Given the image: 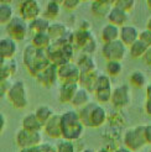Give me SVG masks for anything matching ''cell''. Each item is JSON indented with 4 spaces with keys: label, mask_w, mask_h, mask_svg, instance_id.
Returning <instances> with one entry per match:
<instances>
[{
    "label": "cell",
    "mask_w": 151,
    "mask_h": 152,
    "mask_svg": "<svg viewBox=\"0 0 151 152\" xmlns=\"http://www.w3.org/2000/svg\"><path fill=\"white\" fill-rule=\"evenodd\" d=\"M24 64L30 73L37 77V74L51 64V61L46 51L37 50L30 43L24 50Z\"/></svg>",
    "instance_id": "cell-1"
},
{
    "label": "cell",
    "mask_w": 151,
    "mask_h": 152,
    "mask_svg": "<svg viewBox=\"0 0 151 152\" xmlns=\"http://www.w3.org/2000/svg\"><path fill=\"white\" fill-rule=\"evenodd\" d=\"M84 127L86 126L83 125L78 111L67 110L61 115V129H62L63 140H68V141L78 140L82 136Z\"/></svg>",
    "instance_id": "cell-2"
},
{
    "label": "cell",
    "mask_w": 151,
    "mask_h": 152,
    "mask_svg": "<svg viewBox=\"0 0 151 152\" xmlns=\"http://www.w3.org/2000/svg\"><path fill=\"white\" fill-rule=\"evenodd\" d=\"M78 114L83 125L88 127H93V129L103 126L107 123V119H108V114L103 106L92 102L87 104L86 106H83L82 109H79Z\"/></svg>",
    "instance_id": "cell-3"
},
{
    "label": "cell",
    "mask_w": 151,
    "mask_h": 152,
    "mask_svg": "<svg viewBox=\"0 0 151 152\" xmlns=\"http://www.w3.org/2000/svg\"><path fill=\"white\" fill-rule=\"evenodd\" d=\"M145 126L146 125H138L130 127L123 135V143L126 148L131 150L133 152H136L147 145L145 137Z\"/></svg>",
    "instance_id": "cell-4"
},
{
    "label": "cell",
    "mask_w": 151,
    "mask_h": 152,
    "mask_svg": "<svg viewBox=\"0 0 151 152\" xmlns=\"http://www.w3.org/2000/svg\"><path fill=\"white\" fill-rule=\"evenodd\" d=\"M71 43L73 48H79L82 53L92 55L97 50V41L94 39V35L90 30H78L76 32H72Z\"/></svg>",
    "instance_id": "cell-5"
},
{
    "label": "cell",
    "mask_w": 151,
    "mask_h": 152,
    "mask_svg": "<svg viewBox=\"0 0 151 152\" xmlns=\"http://www.w3.org/2000/svg\"><path fill=\"white\" fill-rule=\"evenodd\" d=\"M9 103L15 109H25L29 105L27 98V89L24 80H15L12 82V86L6 95Z\"/></svg>",
    "instance_id": "cell-6"
},
{
    "label": "cell",
    "mask_w": 151,
    "mask_h": 152,
    "mask_svg": "<svg viewBox=\"0 0 151 152\" xmlns=\"http://www.w3.org/2000/svg\"><path fill=\"white\" fill-rule=\"evenodd\" d=\"M5 32L7 37L15 40L16 42L24 41L26 39V36L29 35V22H26L20 16H15L5 26Z\"/></svg>",
    "instance_id": "cell-7"
},
{
    "label": "cell",
    "mask_w": 151,
    "mask_h": 152,
    "mask_svg": "<svg viewBox=\"0 0 151 152\" xmlns=\"http://www.w3.org/2000/svg\"><path fill=\"white\" fill-rule=\"evenodd\" d=\"M15 142L20 148L39 147L42 142L41 131H29L21 127L15 135Z\"/></svg>",
    "instance_id": "cell-8"
},
{
    "label": "cell",
    "mask_w": 151,
    "mask_h": 152,
    "mask_svg": "<svg viewBox=\"0 0 151 152\" xmlns=\"http://www.w3.org/2000/svg\"><path fill=\"white\" fill-rule=\"evenodd\" d=\"M102 56L107 59V62L110 61L123 62V59L126 57V46L120 40L104 43L102 46Z\"/></svg>",
    "instance_id": "cell-9"
},
{
    "label": "cell",
    "mask_w": 151,
    "mask_h": 152,
    "mask_svg": "<svg viewBox=\"0 0 151 152\" xmlns=\"http://www.w3.org/2000/svg\"><path fill=\"white\" fill-rule=\"evenodd\" d=\"M57 77L61 84H79L81 69L77 63L68 62L57 69Z\"/></svg>",
    "instance_id": "cell-10"
},
{
    "label": "cell",
    "mask_w": 151,
    "mask_h": 152,
    "mask_svg": "<svg viewBox=\"0 0 151 152\" xmlns=\"http://www.w3.org/2000/svg\"><path fill=\"white\" fill-rule=\"evenodd\" d=\"M20 18L30 22L41 16V6L37 0H24L19 4Z\"/></svg>",
    "instance_id": "cell-11"
},
{
    "label": "cell",
    "mask_w": 151,
    "mask_h": 152,
    "mask_svg": "<svg viewBox=\"0 0 151 152\" xmlns=\"http://www.w3.org/2000/svg\"><path fill=\"white\" fill-rule=\"evenodd\" d=\"M110 103L115 106L117 109H123L129 105L130 103V88L126 84H122L113 89L111 100Z\"/></svg>",
    "instance_id": "cell-12"
},
{
    "label": "cell",
    "mask_w": 151,
    "mask_h": 152,
    "mask_svg": "<svg viewBox=\"0 0 151 152\" xmlns=\"http://www.w3.org/2000/svg\"><path fill=\"white\" fill-rule=\"evenodd\" d=\"M47 34L50 35L52 41H59V40L68 39L72 34V31L68 28V26L66 24H63V22L54 21V22H51Z\"/></svg>",
    "instance_id": "cell-13"
},
{
    "label": "cell",
    "mask_w": 151,
    "mask_h": 152,
    "mask_svg": "<svg viewBox=\"0 0 151 152\" xmlns=\"http://www.w3.org/2000/svg\"><path fill=\"white\" fill-rule=\"evenodd\" d=\"M113 7H114V1H109V0H94L90 4V12L95 18L107 19Z\"/></svg>",
    "instance_id": "cell-14"
},
{
    "label": "cell",
    "mask_w": 151,
    "mask_h": 152,
    "mask_svg": "<svg viewBox=\"0 0 151 152\" xmlns=\"http://www.w3.org/2000/svg\"><path fill=\"white\" fill-rule=\"evenodd\" d=\"M43 131L51 139H59L62 137V129H61V115L55 114L43 126Z\"/></svg>",
    "instance_id": "cell-15"
},
{
    "label": "cell",
    "mask_w": 151,
    "mask_h": 152,
    "mask_svg": "<svg viewBox=\"0 0 151 152\" xmlns=\"http://www.w3.org/2000/svg\"><path fill=\"white\" fill-rule=\"evenodd\" d=\"M57 69H58V67H56L55 64L51 63L47 68H45L41 73L37 74L36 79L39 80V83H41L43 87L50 88V87H52L55 84L56 79H58V77H57Z\"/></svg>",
    "instance_id": "cell-16"
},
{
    "label": "cell",
    "mask_w": 151,
    "mask_h": 152,
    "mask_svg": "<svg viewBox=\"0 0 151 152\" xmlns=\"http://www.w3.org/2000/svg\"><path fill=\"white\" fill-rule=\"evenodd\" d=\"M140 31L134 25H125L120 27V41H122L126 47H130L139 40Z\"/></svg>",
    "instance_id": "cell-17"
},
{
    "label": "cell",
    "mask_w": 151,
    "mask_h": 152,
    "mask_svg": "<svg viewBox=\"0 0 151 152\" xmlns=\"http://www.w3.org/2000/svg\"><path fill=\"white\" fill-rule=\"evenodd\" d=\"M18 53V42L10 37H3L0 40V55L4 59H12Z\"/></svg>",
    "instance_id": "cell-18"
},
{
    "label": "cell",
    "mask_w": 151,
    "mask_h": 152,
    "mask_svg": "<svg viewBox=\"0 0 151 152\" xmlns=\"http://www.w3.org/2000/svg\"><path fill=\"white\" fill-rule=\"evenodd\" d=\"M50 25H51V21L41 15L40 18L29 22V35L35 36L37 34L47 32L50 28Z\"/></svg>",
    "instance_id": "cell-19"
},
{
    "label": "cell",
    "mask_w": 151,
    "mask_h": 152,
    "mask_svg": "<svg viewBox=\"0 0 151 152\" xmlns=\"http://www.w3.org/2000/svg\"><path fill=\"white\" fill-rule=\"evenodd\" d=\"M0 62H1V67H0V79H10L12 75L16 74L19 66H18V62L15 58H12V59L1 58Z\"/></svg>",
    "instance_id": "cell-20"
},
{
    "label": "cell",
    "mask_w": 151,
    "mask_h": 152,
    "mask_svg": "<svg viewBox=\"0 0 151 152\" xmlns=\"http://www.w3.org/2000/svg\"><path fill=\"white\" fill-rule=\"evenodd\" d=\"M100 73L98 72V69L86 72V73H81V78H79V84L82 88H86L89 92H94L95 90V84L97 80L99 78Z\"/></svg>",
    "instance_id": "cell-21"
},
{
    "label": "cell",
    "mask_w": 151,
    "mask_h": 152,
    "mask_svg": "<svg viewBox=\"0 0 151 152\" xmlns=\"http://www.w3.org/2000/svg\"><path fill=\"white\" fill-rule=\"evenodd\" d=\"M78 88V84H61L58 90V100L63 104L72 103Z\"/></svg>",
    "instance_id": "cell-22"
},
{
    "label": "cell",
    "mask_w": 151,
    "mask_h": 152,
    "mask_svg": "<svg viewBox=\"0 0 151 152\" xmlns=\"http://www.w3.org/2000/svg\"><path fill=\"white\" fill-rule=\"evenodd\" d=\"M108 24H111V25H115L118 27H123L125 25H128L126 22L128 20H129V14H126L124 11H122L120 9H118V7H113L111 11L109 12L108 15Z\"/></svg>",
    "instance_id": "cell-23"
},
{
    "label": "cell",
    "mask_w": 151,
    "mask_h": 152,
    "mask_svg": "<svg viewBox=\"0 0 151 152\" xmlns=\"http://www.w3.org/2000/svg\"><path fill=\"white\" fill-rule=\"evenodd\" d=\"M21 127L29 131H41L43 125L41 121L37 119L35 113H29L21 120Z\"/></svg>",
    "instance_id": "cell-24"
},
{
    "label": "cell",
    "mask_w": 151,
    "mask_h": 152,
    "mask_svg": "<svg viewBox=\"0 0 151 152\" xmlns=\"http://www.w3.org/2000/svg\"><path fill=\"white\" fill-rule=\"evenodd\" d=\"M100 39L104 43H109V42L119 40L120 39V27L111 25V24L104 25L100 31Z\"/></svg>",
    "instance_id": "cell-25"
},
{
    "label": "cell",
    "mask_w": 151,
    "mask_h": 152,
    "mask_svg": "<svg viewBox=\"0 0 151 152\" xmlns=\"http://www.w3.org/2000/svg\"><path fill=\"white\" fill-rule=\"evenodd\" d=\"M89 103H90V92L87 90L86 88L79 87L77 93H76V95H74V98H73L72 103H71V105H73L74 108L82 109L83 106H86Z\"/></svg>",
    "instance_id": "cell-26"
},
{
    "label": "cell",
    "mask_w": 151,
    "mask_h": 152,
    "mask_svg": "<svg viewBox=\"0 0 151 152\" xmlns=\"http://www.w3.org/2000/svg\"><path fill=\"white\" fill-rule=\"evenodd\" d=\"M52 40L47 32H42V34H37L35 36H32L31 39V45L34 47H36L37 50L41 51H47L48 47L51 46Z\"/></svg>",
    "instance_id": "cell-27"
},
{
    "label": "cell",
    "mask_w": 151,
    "mask_h": 152,
    "mask_svg": "<svg viewBox=\"0 0 151 152\" xmlns=\"http://www.w3.org/2000/svg\"><path fill=\"white\" fill-rule=\"evenodd\" d=\"M14 18V7L11 6V4L7 1L0 3V24L6 26Z\"/></svg>",
    "instance_id": "cell-28"
},
{
    "label": "cell",
    "mask_w": 151,
    "mask_h": 152,
    "mask_svg": "<svg viewBox=\"0 0 151 152\" xmlns=\"http://www.w3.org/2000/svg\"><path fill=\"white\" fill-rule=\"evenodd\" d=\"M77 66L81 69V73H86V72H90V71L97 69L93 57L90 55H87V53H82L81 57H78Z\"/></svg>",
    "instance_id": "cell-29"
},
{
    "label": "cell",
    "mask_w": 151,
    "mask_h": 152,
    "mask_svg": "<svg viewBox=\"0 0 151 152\" xmlns=\"http://www.w3.org/2000/svg\"><path fill=\"white\" fill-rule=\"evenodd\" d=\"M59 12H61V3L52 0V1H48L46 4V7H45V10L42 12V16H45L51 21V20H56L59 16Z\"/></svg>",
    "instance_id": "cell-30"
},
{
    "label": "cell",
    "mask_w": 151,
    "mask_h": 152,
    "mask_svg": "<svg viewBox=\"0 0 151 152\" xmlns=\"http://www.w3.org/2000/svg\"><path fill=\"white\" fill-rule=\"evenodd\" d=\"M147 50H149V47L146 45L142 41L138 40L134 45H131L129 47V55L133 59H140V58H144Z\"/></svg>",
    "instance_id": "cell-31"
},
{
    "label": "cell",
    "mask_w": 151,
    "mask_h": 152,
    "mask_svg": "<svg viewBox=\"0 0 151 152\" xmlns=\"http://www.w3.org/2000/svg\"><path fill=\"white\" fill-rule=\"evenodd\" d=\"M34 113L36 114L37 119H39V120L41 121L43 126H45V124H46L52 116L55 115L54 109H52L51 106H48V105H45V104H43V105H40L39 108H37Z\"/></svg>",
    "instance_id": "cell-32"
},
{
    "label": "cell",
    "mask_w": 151,
    "mask_h": 152,
    "mask_svg": "<svg viewBox=\"0 0 151 152\" xmlns=\"http://www.w3.org/2000/svg\"><path fill=\"white\" fill-rule=\"evenodd\" d=\"M129 82L130 84L135 88H142L146 86V82H147V78H146V74L142 72V71H133L131 74L129 75Z\"/></svg>",
    "instance_id": "cell-33"
},
{
    "label": "cell",
    "mask_w": 151,
    "mask_h": 152,
    "mask_svg": "<svg viewBox=\"0 0 151 152\" xmlns=\"http://www.w3.org/2000/svg\"><path fill=\"white\" fill-rule=\"evenodd\" d=\"M123 72V63L118 62V61H110L107 62L105 66V73L109 77H118V75Z\"/></svg>",
    "instance_id": "cell-34"
},
{
    "label": "cell",
    "mask_w": 151,
    "mask_h": 152,
    "mask_svg": "<svg viewBox=\"0 0 151 152\" xmlns=\"http://www.w3.org/2000/svg\"><path fill=\"white\" fill-rule=\"evenodd\" d=\"M135 5H136L135 0H115L114 1V6L126 14L133 12L135 9Z\"/></svg>",
    "instance_id": "cell-35"
},
{
    "label": "cell",
    "mask_w": 151,
    "mask_h": 152,
    "mask_svg": "<svg viewBox=\"0 0 151 152\" xmlns=\"http://www.w3.org/2000/svg\"><path fill=\"white\" fill-rule=\"evenodd\" d=\"M97 100L99 103H108L111 100V94H113V89H102V90H97L94 92Z\"/></svg>",
    "instance_id": "cell-36"
},
{
    "label": "cell",
    "mask_w": 151,
    "mask_h": 152,
    "mask_svg": "<svg viewBox=\"0 0 151 152\" xmlns=\"http://www.w3.org/2000/svg\"><path fill=\"white\" fill-rule=\"evenodd\" d=\"M56 151L57 152H76L73 141L68 140H62L56 145Z\"/></svg>",
    "instance_id": "cell-37"
},
{
    "label": "cell",
    "mask_w": 151,
    "mask_h": 152,
    "mask_svg": "<svg viewBox=\"0 0 151 152\" xmlns=\"http://www.w3.org/2000/svg\"><path fill=\"white\" fill-rule=\"evenodd\" d=\"M61 5H62V7L65 10L73 11L81 5V1L79 0H63V1H61Z\"/></svg>",
    "instance_id": "cell-38"
},
{
    "label": "cell",
    "mask_w": 151,
    "mask_h": 152,
    "mask_svg": "<svg viewBox=\"0 0 151 152\" xmlns=\"http://www.w3.org/2000/svg\"><path fill=\"white\" fill-rule=\"evenodd\" d=\"M11 86H12V83L10 79H0V94H1V96L7 95Z\"/></svg>",
    "instance_id": "cell-39"
},
{
    "label": "cell",
    "mask_w": 151,
    "mask_h": 152,
    "mask_svg": "<svg viewBox=\"0 0 151 152\" xmlns=\"http://www.w3.org/2000/svg\"><path fill=\"white\" fill-rule=\"evenodd\" d=\"M139 40L144 42L147 47H151V31H149V30H146V28L140 31Z\"/></svg>",
    "instance_id": "cell-40"
},
{
    "label": "cell",
    "mask_w": 151,
    "mask_h": 152,
    "mask_svg": "<svg viewBox=\"0 0 151 152\" xmlns=\"http://www.w3.org/2000/svg\"><path fill=\"white\" fill-rule=\"evenodd\" d=\"M6 124H7V120L4 113H0V134H3L6 129Z\"/></svg>",
    "instance_id": "cell-41"
},
{
    "label": "cell",
    "mask_w": 151,
    "mask_h": 152,
    "mask_svg": "<svg viewBox=\"0 0 151 152\" xmlns=\"http://www.w3.org/2000/svg\"><path fill=\"white\" fill-rule=\"evenodd\" d=\"M39 151L40 152H57L56 147H51L48 143H43V145L39 146Z\"/></svg>",
    "instance_id": "cell-42"
},
{
    "label": "cell",
    "mask_w": 151,
    "mask_h": 152,
    "mask_svg": "<svg viewBox=\"0 0 151 152\" xmlns=\"http://www.w3.org/2000/svg\"><path fill=\"white\" fill-rule=\"evenodd\" d=\"M145 111L147 115L151 116V94H146V100H145Z\"/></svg>",
    "instance_id": "cell-43"
},
{
    "label": "cell",
    "mask_w": 151,
    "mask_h": 152,
    "mask_svg": "<svg viewBox=\"0 0 151 152\" xmlns=\"http://www.w3.org/2000/svg\"><path fill=\"white\" fill-rule=\"evenodd\" d=\"M145 137H146L147 145H151V124L145 126Z\"/></svg>",
    "instance_id": "cell-44"
},
{
    "label": "cell",
    "mask_w": 151,
    "mask_h": 152,
    "mask_svg": "<svg viewBox=\"0 0 151 152\" xmlns=\"http://www.w3.org/2000/svg\"><path fill=\"white\" fill-rule=\"evenodd\" d=\"M144 62L147 64V66H151V47H149V50L146 51L145 53V56H144Z\"/></svg>",
    "instance_id": "cell-45"
},
{
    "label": "cell",
    "mask_w": 151,
    "mask_h": 152,
    "mask_svg": "<svg viewBox=\"0 0 151 152\" xmlns=\"http://www.w3.org/2000/svg\"><path fill=\"white\" fill-rule=\"evenodd\" d=\"M20 152H40L39 147H31V148H21Z\"/></svg>",
    "instance_id": "cell-46"
},
{
    "label": "cell",
    "mask_w": 151,
    "mask_h": 152,
    "mask_svg": "<svg viewBox=\"0 0 151 152\" xmlns=\"http://www.w3.org/2000/svg\"><path fill=\"white\" fill-rule=\"evenodd\" d=\"M113 152H133V151L129 150V148H126L125 146H123V147H118L115 151H113Z\"/></svg>",
    "instance_id": "cell-47"
},
{
    "label": "cell",
    "mask_w": 151,
    "mask_h": 152,
    "mask_svg": "<svg viewBox=\"0 0 151 152\" xmlns=\"http://www.w3.org/2000/svg\"><path fill=\"white\" fill-rule=\"evenodd\" d=\"M146 30H149V31H151V16L147 19L146 21Z\"/></svg>",
    "instance_id": "cell-48"
},
{
    "label": "cell",
    "mask_w": 151,
    "mask_h": 152,
    "mask_svg": "<svg viewBox=\"0 0 151 152\" xmlns=\"http://www.w3.org/2000/svg\"><path fill=\"white\" fill-rule=\"evenodd\" d=\"M97 152H110L108 148H105V147H102V148H99V150H98Z\"/></svg>",
    "instance_id": "cell-49"
},
{
    "label": "cell",
    "mask_w": 151,
    "mask_h": 152,
    "mask_svg": "<svg viewBox=\"0 0 151 152\" xmlns=\"http://www.w3.org/2000/svg\"><path fill=\"white\" fill-rule=\"evenodd\" d=\"M146 94H151V84L147 86V88H146Z\"/></svg>",
    "instance_id": "cell-50"
},
{
    "label": "cell",
    "mask_w": 151,
    "mask_h": 152,
    "mask_svg": "<svg viewBox=\"0 0 151 152\" xmlns=\"http://www.w3.org/2000/svg\"><path fill=\"white\" fill-rule=\"evenodd\" d=\"M146 4H147V7H149V9L151 10V0H147V1H146Z\"/></svg>",
    "instance_id": "cell-51"
},
{
    "label": "cell",
    "mask_w": 151,
    "mask_h": 152,
    "mask_svg": "<svg viewBox=\"0 0 151 152\" xmlns=\"http://www.w3.org/2000/svg\"><path fill=\"white\" fill-rule=\"evenodd\" d=\"M82 152H94V151L92 148H86V150H83Z\"/></svg>",
    "instance_id": "cell-52"
},
{
    "label": "cell",
    "mask_w": 151,
    "mask_h": 152,
    "mask_svg": "<svg viewBox=\"0 0 151 152\" xmlns=\"http://www.w3.org/2000/svg\"><path fill=\"white\" fill-rule=\"evenodd\" d=\"M149 152H151V147H150V151H149Z\"/></svg>",
    "instance_id": "cell-53"
}]
</instances>
